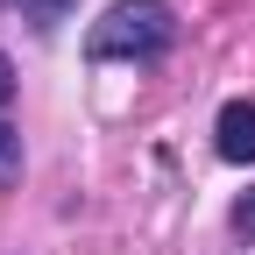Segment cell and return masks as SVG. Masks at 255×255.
<instances>
[{
  "label": "cell",
  "mask_w": 255,
  "mask_h": 255,
  "mask_svg": "<svg viewBox=\"0 0 255 255\" xmlns=\"http://www.w3.org/2000/svg\"><path fill=\"white\" fill-rule=\"evenodd\" d=\"M177 43V14L170 0H114L107 21H92L85 36V57L92 64H149Z\"/></svg>",
  "instance_id": "cell-1"
},
{
  "label": "cell",
  "mask_w": 255,
  "mask_h": 255,
  "mask_svg": "<svg viewBox=\"0 0 255 255\" xmlns=\"http://www.w3.org/2000/svg\"><path fill=\"white\" fill-rule=\"evenodd\" d=\"M213 149L227 163H255V100H227L213 121Z\"/></svg>",
  "instance_id": "cell-2"
},
{
  "label": "cell",
  "mask_w": 255,
  "mask_h": 255,
  "mask_svg": "<svg viewBox=\"0 0 255 255\" xmlns=\"http://www.w3.org/2000/svg\"><path fill=\"white\" fill-rule=\"evenodd\" d=\"M7 184H21V128L0 121V191Z\"/></svg>",
  "instance_id": "cell-3"
},
{
  "label": "cell",
  "mask_w": 255,
  "mask_h": 255,
  "mask_svg": "<svg viewBox=\"0 0 255 255\" xmlns=\"http://www.w3.org/2000/svg\"><path fill=\"white\" fill-rule=\"evenodd\" d=\"M71 7H78V0H21V14H28V21H36V28H43V36H50V28H57L64 14H71Z\"/></svg>",
  "instance_id": "cell-4"
},
{
  "label": "cell",
  "mask_w": 255,
  "mask_h": 255,
  "mask_svg": "<svg viewBox=\"0 0 255 255\" xmlns=\"http://www.w3.org/2000/svg\"><path fill=\"white\" fill-rule=\"evenodd\" d=\"M234 234H248V241H255V191H248L241 206H234Z\"/></svg>",
  "instance_id": "cell-5"
},
{
  "label": "cell",
  "mask_w": 255,
  "mask_h": 255,
  "mask_svg": "<svg viewBox=\"0 0 255 255\" xmlns=\"http://www.w3.org/2000/svg\"><path fill=\"white\" fill-rule=\"evenodd\" d=\"M14 100V64H7V50H0V107Z\"/></svg>",
  "instance_id": "cell-6"
},
{
  "label": "cell",
  "mask_w": 255,
  "mask_h": 255,
  "mask_svg": "<svg viewBox=\"0 0 255 255\" xmlns=\"http://www.w3.org/2000/svg\"><path fill=\"white\" fill-rule=\"evenodd\" d=\"M0 7H21V0H0Z\"/></svg>",
  "instance_id": "cell-7"
}]
</instances>
